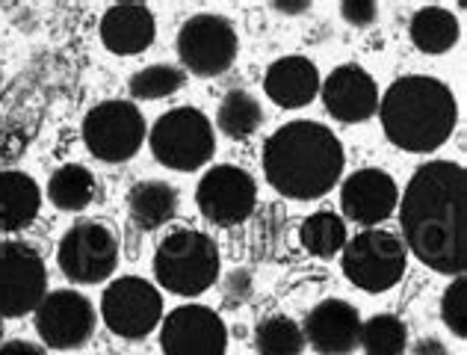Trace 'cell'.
<instances>
[{"label": "cell", "instance_id": "cell-30", "mask_svg": "<svg viewBox=\"0 0 467 355\" xmlns=\"http://www.w3.org/2000/svg\"><path fill=\"white\" fill-rule=\"evenodd\" d=\"M225 305H231V308H237V305H243L245 299L252 297V276L245 273V269H234V273L225 278Z\"/></svg>", "mask_w": 467, "mask_h": 355}, {"label": "cell", "instance_id": "cell-34", "mask_svg": "<svg viewBox=\"0 0 467 355\" xmlns=\"http://www.w3.org/2000/svg\"><path fill=\"white\" fill-rule=\"evenodd\" d=\"M275 9H285V12H290V16H296V12H302V9H311V4H275Z\"/></svg>", "mask_w": 467, "mask_h": 355}, {"label": "cell", "instance_id": "cell-11", "mask_svg": "<svg viewBox=\"0 0 467 355\" xmlns=\"http://www.w3.org/2000/svg\"><path fill=\"white\" fill-rule=\"evenodd\" d=\"M47 293V269L30 243H0V317H24Z\"/></svg>", "mask_w": 467, "mask_h": 355}, {"label": "cell", "instance_id": "cell-28", "mask_svg": "<svg viewBox=\"0 0 467 355\" xmlns=\"http://www.w3.org/2000/svg\"><path fill=\"white\" fill-rule=\"evenodd\" d=\"M181 87H183V71L166 63L145 66L130 78V95L140 98V101H160V98L175 95Z\"/></svg>", "mask_w": 467, "mask_h": 355}, {"label": "cell", "instance_id": "cell-8", "mask_svg": "<svg viewBox=\"0 0 467 355\" xmlns=\"http://www.w3.org/2000/svg\"><path fill=\"white\" fill-rule=\"evenodd\" d=\"M101 317L113 335L140 340L163 323V297L151 281L121 276L104 290Z\"/></svg>", "mask_w": 467, "mask_h": 355}, {"label": "cell", "instance_id": "cell-19", "mask_svg": "<svg viewBox=\"0 0 467 355\" xmlns=\"http://www.w3.org/2000/svg\"><path fill=\"white\" fill-rule=\"evenodd\" d=\"M319 83H323L319 71L308 57H281L266 68L264 89L269 101H275L278 107L299 110L314 101Z\"/></svg>", "mask_w": 467, "mask_h": 355}, {"label": "cell", "instance_id": "cell-13", "mask_svg": "<svg viewBox=\"0 0 467 355\" xmlns=\"http://www.w3.org/2000/svg\"><path fill=\"white\" fill-rule=\"evenodd\" d=\"M95 308L78 290H54L36 308V332L51 350H80L95 332Z\"/></svg>", "mask_w": 467, "mask_h": 355}, {"label": "cell", "instance_id": "cell-3", "mask_svg": "<svg viewBox=\"0 0 467 355\" xmlns=\"http://www.w3.org/2000/svg\"><path fill=\"white\" fill-rule=\"evenodd\" d=\"M379 113H382L385 137L397 149L429 154L452 137L459 121V104L441 80L409 75L390 83L379 104Z\"/></svg>", "mask_w": 467, "mask_h": 355}, {"label": "cell", "instance_id": "cell-23", "mask_svg": "<svg viewBox=\"0 0 467 355\" xmlns=\"http://www.w3.org/2000/svg\"><path fill=\"white\" fill-rule=\"evenodd\" d=\"M95 178L86 166L80 163H66L59 166L51 175V183H47V195L51 202L59 207V211H83L95 202Z\"/></svg>", "mask_w": 467, "mask_h": 355}, {"label": "cell", "instance_id": "cell-2", "mask_svg": "<svg viewBox=\"0 0 467 355\" xmlns=\"http://www.w3.org/2000/svg\"><path fill=\"white\" fill-rule=\"evenodd\" d=\"M343 145L319 121L281 125L264 145V175L278 195L311 202L335 190L343 175Z\"/></svg>", "mask_w": 467, "mask_h": 355}, {"label": "cell", "instance_id": "cell-33", "mask_svg": "<svg viewBox=\"0 0 467 355\" xmlns=\"http://www.w3.org/2000/svg\"><path fill=\"white\" fill-rule=\"evenodd\" d=\"M411 355H450V350L441 344L438 338H423V340H417Z\"/></svg>", "mask_w": 467, "mask_h": 355}, {"label": "cell", "instance_id": "cell-12", "mask_svg": "<svg viewBox=\"0 0 467 355\" xmlns=\"http://www.w3.org/2000/svg\"><path fill=\"white\" fill-rule=\"evenodd\" d=\"M195 202L204 219L213 225H240L252 216L257 204L254 178L240 166H213L199 181Z\"/></svg>", "mask_w": 467, "mask_h": 355}, {"label": "cell", "instance_id": "cell-5", "mask_svg": "<svg viewBox=\"0 0 467 355\" xmlns=\"http://www.w3.org/2000/svg\"><path fill=\"white\" fill-rule=\"evenodd\" d=\"M149 142L157 163L175 169V172H192L213 157L216 131L202 110L175 107L154 121Z\"/></svg>", "mask_w": 467, "mask_h": 355}, {"label": "cell", "instance_id": "cell-14", "mask_svg": "<svg viewBox=\"0 0 467 355\" xmlns=\"http://www.w3.org/2000/svg\"><path fill=\"white\" fill-rule=\"evenodd\" d=\"M160 347L163 355H225L228 329L207 305H181L163 317Z\"/></svg>", "mask_w": 467, "mask_h": 355}, {"label": "cell", "instance_id": "cell-27", "mask_svg": "<svg viewBox=\"0 0 467 355\" xmlns=\"http://www.w3.org/2000/svg\"><path fill=\"white\" fill-rule=\"evenodd\" d=\"M254 350L257 355H302L305 335L302 326L290 317H269L254 329Z\"/></svg>", "mask_w": 467, "mask_h": 355}, {"label": "cell", "instance_id": "cell-20", "mask_svg": "<svg viewBox=\"0 0 467 355\" xmlns=\"http://www.w3.org/2000/svg\"><path fill=\"white\" fill-rule=\"evenodd\" d=\"M42 193L27 172H0V231L27 228L39 214Z\"/></svg>", "mask_w": 467, "mask_h": 355}, {"label": "cell", "instance_id": "cell-29", "mask_svg": "<svg viewBox=\"0 0 467 355\" xmlns=\"http://www.w3.org/2000/svg\"><path fill=\"white\" fill-rule=\"evenodd\" d=\"M464 276H456L452 278V285L444 290V299H441V320H444V326L450 329L456 338H464L467 335V290H464Z\"/></svg>", "mask_w": 467, "mask_h": 355}, {"label": "cell", "instance_id": "cell-25", "mask_svg": "<svg viewBox=\"0 0 467 355\" xmlns=\"http://www.w3.org/2000/svg\"><path fill=\"white\" fill-rule=\"evenodd\" d=\"M299 240H302V249L311 252L314 258H335V255L347 246V225H343L340 216L319 211L302 223Z\"/></svg>", "mask_w": 467, "mask_h": 355}, {"label": "cell", "instance_id": "cell-22", "mask_svg": "<svg viewBox=\"0 0 467 355\" xmlns=\"http://www.w3.org/2000/svg\"><path fill=\"white\" fill-rule=\"evenodd\" d=\"M411 42L423 54H447L459 42V21L444 6H423L411 18Z\"/></svg>", "mask_w": 467, "mask_h": 355}, {"label": "cell", "instance_id": "cell-32", "mask_svg": "<svg viewBox=\"0 0 467 355\" xmlns=\"http://www.w3.org/2000/svg\"><path fill=\"white\" fill-rule=\"evenodd\" d=\"M0 355H47L39 344H30V340H9V344H0Z\"/></svg>", "mask_w": 467, "mask_h": 355}, {"label": "cell", "instance_id": "cell-31", "mask_svg": "<svg viewBox=\"0 0 467 355\" xmlns=\"http://www.w3.org/2000/svg\"><path fill=\"white\" fill-rule=\"evenodd\" d=\"M340 16L349 24H355V27H367V24L376 21L379 6L373 4V0H347V4L340 6Z\"/></svg>", "mask_w": 467, "mask_h": 355}, {"label": "cell", "instance_id": "cell-35", "mask_svg": "<svg viewBox=\"0 0 467 355\" xmlns=\"http://www.w3.org/2000/svg\"><path fill=\"white\" fill-rule=\"evenodd\" d=\"M0 340H4V323H0Z\"/></svg>", "mask_w": 467, "mask_h": 355}, {"label": "cell", "instance_id": "cell-24", "mask_svg": "<svg viewBox=\"0 0 467 355\" xmlns=\"http://www.w3.org/2000/svg\"><path fill=\"white\" fill-rule=\"evenodd\" d=\"M216 125L219 131L225 133L231 140H245L264 125V107L261 101L245 92V89H231L223 104H219V113H216Z\"/></svg>", "mask_w": 467, "mask_h": 355}, {"label": "cell", "instance_id": "cell-6", "mask_svg": "<svg viewBox=\"0 0 467 355\" xmlns=\"http://www.w3.org/2000/svg\"><path fill=\"white\" fill-rule=\"evenodd\" d=\"M405 266H409L405 243L382 228H367L343 246V273L367 293H382L400 285Z\"/></svg>", "mask_w": 467, "mask_h": 355}, {"label": "cell", "instance_id": "cell-17", "mask_svg": "<svg viewBox=\"0 0 467 355\" xmlns=\"http://www.w3.org/2000/svg\"><path fill=\"white\" fill-rule=\"evenodd\" d=\"M340 204L347 219L358 225H379L397 211L400 204V190L382 169H358L343 181L340 190Z\"/></svg>", "mask_w": 467, "mask_h": 355}, {"label": "cell", "instance_id": "cell-15", "mask_svg": "<svg viewBox=\"0 0 467 355\" xmlns=\"http://www.w3.org/2000/svg\"><path fill=\"white\" fill-rule=\"evenodd\" d=\"M323 104L343 125H358L379 113V87L361 66H340L319 83Z\"/></svg>", "mask_w": 467, "mask_h": 355}, {"label": "cell", "instance_id": "cell-4", "mask_svg": "<svg viewBox=\"0 0 467 355\" xmlns=\"http://www.w3.org/2000/svg\"><path fill=\"white\" fill-rule=\"evenodd\" d=\"M154 276L160 287L178 297H199L219 278V249L204 231L181 228L160 240L154 255Z\"/></svg>", "mask_w": 467, "mask_h": 355}, {"label": "cell", "instance_id": "cell-21", "mask_svg": "<svg viewBox=\"0 0 467 355\" xmlns=\"http://www.w3.org/2000/svg\"><path fill=\"white\" fill-rule=\"evenodd\" d=\"M133 223L140 228H160L178 214V190L169 181H140L128 195Z\"/></svg>", "mask_w": 467, "mask_h": 355}, {"label": "cell", "instance_id": "cell-26", "mask_svg": "<svg viewBox=\"0 0 467 355\" xmlns=\"http://www.w3.org/2000/svg\"><path fill=\"white\" fill-rule=\"evenodd\" d=\"M409 344V329L393 314H376L370 320H361L358 347L364 355H402Z\"/></svg>", "mask_w": 467, "mask_h": 355}, {"label": "cell", "instance_id": "cell-10", "mask_svg": "<svg viewBox=\"0 0 467 355\" xmlns=\"http://www.w3.org/2000/svg\"><path fill=\"white\" fill-rule=\"evenodd\" d=\"M59 269L75 285H98L116 273L119 264V240L104 223L86 219L71 225L59 240Z\"/></svg>", "mask_w": 467, "mask_h": 355}, {"label": "cell", "instance_id": "cell-16", "mask_svg": "<svg viewBox=\"0 0 467 355\" xmlns=\"http://www.w3.org/2000/svg\"><path fill=\"white\" fill-rule=\"evenodd\" d=\"M305 344L319 355H349L358 347L361 317L358 308L343 299H326L314 305L302 326Z\"/></svg>", "mask_w": 467, "mask_h": 355}, {"label": "cell", "instance_id": "cell-1", "mask_svg": "<svg viewBox=\"0 0 467 355\" xmlns=\"http://www.w3.org/2000/svg\"><path fill=\"white\" fill-rule=\"evenodd\" d=\"M464 169L429 161L411 175L400 202L405 249L435 273L462 276L467 266V195Z\"/></svg>", "mask_w": 467, "mask_h": 355}, {"label": "cell", "instance_id": "cell-9", "mask_svg": "<svg viewBox=\"0 0 467 355\" xmlns=\"http://www.w3.org/2000/svg\"><path fill=\"white\" fill-rule=\"evenodd\" d=\"M237 30L223 16H192L178 33V57L195 78L225 75L237 59Z\"/></svg>", "mask_w": 467, "mask_h": 355}, {"label": "cell", "instance_id": "cell-7", "mask_svg": "<svg viewBox=\"0 0 467 355\" xmlns=\"http://www.w3.org/2000/svg\"><path fill=\"white\" fill-rule=\"evenodd\" d=\"M83 142L98 161L125 163L145 142V116L130 101H101L83 119Z\"/></svg>", "mask_w": 467, "mask_h": 355}, {"label": "cell", "instance_id": "cell-18", "mask_svg": "<svg viewBox=\"0 0 467 355\" xmlns=\"http://www.w3.org/2000/svg\"><path fill=\"white\" fill-rule=\"evenodd\" d=\"M154 36H157L154 16L142 4H116L101 18V42L107 51H113L119 57L149 51Z\"/></svg>", "mask_w": 467, "mask_h": 355}]
</instances>
